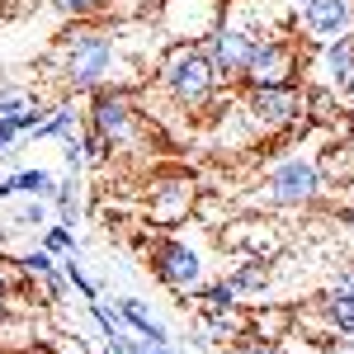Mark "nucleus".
Returning <instances> with one entry per match:
<instances>
[{
	"mask_svg": "<svg viewBox=\"0 0 354 354\" xmlns=\"http://www.w3.org/2000/svg\"><path fill=\"white\" fill-rule=\"evenodd\" d=\"M33 100H38L33 90H24V85H15V81H0V123H15ZM15 128H19V123H15Z\"/></svg>",
	"mask_w": 354,
	"mask_h": 354,
	"instance_id": "21",
	"label": "nucleus"
},
{
	"mask_svg": "<svg viewBox=\"0 0 354 354\" xmlns=\"http://www.w3.org/2000/svg\"><path fill=\"white\" fill-rule=\"evenodd\" d=\"M222 245L236 255V260H274L279 250H283V232H279V222L270 218H241V222H227V232H222Z\"/></svg>",
	"mask_w": 354,
	"mask_h": 354,
	"instance_id": "10",
	"label": "nucleus"
},
{
	"mask_svg": "<svg viewBox=\"0 0 354 354\" xmlns=\"http://www.w3.org/2000/svg\"><path fill=\"white\" fill-rule=\"evenodd\" d=\"M288 326H293V312H283V307H270V312L250 317V330L265 335V340H288Z\"/></svg>",
	"mask_w": 354,
	"mask_h": 354,
	"instance_id": "22",
	"label": "nucleus"
},
{
	"mask_svg": "<svg viewBox=\"0 0 354 354\" xmlns=\"http://www.w3.org/2000/svg\"><path fill=\"white\" fill-rule=\"evenodd\" d=\"M0 322H10V302H0Z\"/></svg>",
	"mask_w": 354,
	"mask_h": 354,
	"instance_id": "36",
	"label": "nucleus"
},
{
	"mask_svg": "<svg viewBox=\"0 0 354 354\" xmlns=\"http://www.w3.org/2000/svg\"><path fill=\"white\" fill-rule=\"evenodd\" d=\"M104 354H113V350H104Z\"/></svg>",
	"mask_w": 354,
	"mask_h": 354,
	"instance_id": "38",
	"label": "nucleus"
},
{
	"mask_svg": "<svg viewBox=\"0 0 354 354\" xmlns=\"http://www.w3.org/2000/svg\"><path fill=\"white\" fill-rule=\"evenodd\" d=\"M62 161H66V175H81V170H85L81 137H76V142H62Z\"/></svg>",
	"mask_w": 354,
	"mask_h": 354,
	"instance_id": "32",
	"label": "nucleus"
},
{
	"mask_svg": "<svg viewBox=\"0 0 354 354\" xmlns=\"http://www.w3.org/2000/svg\"><path fill=\"white\" fill-rule=\"evenodd\" d=\"M227 354H288V345H283V340H265V335H255V330H245V335H236V340L227 345Z\"/></svg>",
	"mask_w": 354,
	"mask_h": 354,
	"instance_id": "29",
	"label": "nucleus"
},
{
	"mask_svg": "<svg viewBox=\"0 0 354 354\" xmlns=\"http://www.w3.org/2000/svg\"><path fill=\"white\" fill-rule=\"evenodd\" d=\"M250 330V312L236 307H203V322H198V340L194 345H232L236 335Z\"/></svg>",
	"mask_w": 354,
	"mask_h": 354,
	"instance_id": "14",
	"label": "nucleus"
},
{
	"mask_svg": "<svg viewBox=\"0 0 354 354\" xmlns=\"http://www.w3.org/2000/svg\"><path fill=\"white\" fill-rule=\"evenodd\" d=\"M118 317H123V326L133 330L137 340H151V345H175V335L165 330V322H156V317H151V312H147L137 298H123V302H118Z\"/></svg>",
	"mask_w": 354,
	"mask_h": 354,
	"instance_id": "16",
	"label": "nucleus"
},
{
	"mask_svg": "<svg viewBox=\"0 0 354 354\" xmlns=\"http://www.w3.org/2000/svg\"><path fill=\"white\" fill-rule=\"evenodd\" d=\"M330 293H345V298H354V270H340V274H335Z\"/></svg>",
	"mask_w": 354,
	"mask_h": 354,
	"instance_id": "33",
	"label": "nucleus"
},
{
	"mask_svg": "<svg viewBox=\"0 0 354 354\" xmlns=\"http://www.w3.org/2000/svg\"><path fill=\"white\" fill-rule=\"evenodd\" d=\"M279 24H288V19H279V10H274L270 0H222L218 28H213L198 48L213 62V71H218V81L227 85V90L241 81L245 62H250V48Z\"/></svg>",
	"mask_w": 354,
	"mask_h": 354,
	"instance_id": "2",
	"label": "nucleus"
},
{
	"mask_svg": "<svg viewBox=\"0 0 354 354\" xmlns=\"http://www.w3.org/2000/svg\"><path fill=\"white\" fill-rule=\"evenodd\" d=\"M57 15H71V19H95L109 10V0H48Z\"/></svg>",
	"mask_w": 354,
	"mask_h": 354,
	"instance_id": "30",
	"label": "nucleus"
},
{
	"mask_svg": "<svg viewBox=\"0 0 354 354\" xmlns=\"http://www.w3.org/2000/svg\"><path fill=\"white\" fill-rule=\"evenodd\" d=\"M81 151H85V170H90V165L100 170V165L113 161V142L100 133V128H90V123H85V133H81Z\"/></svg>",
	"mask_w": 354,
	"mask_h": 354,
	"instance_id": "24",
	"label": "nucleus"
},
{
	"mask_svg": "<svg viewBox=\"0 0 354 354\" xmlns=\"http://www.w3.org/2000/svg\"><path fill=\"white\" fill-rule=\"evenodd\" d=\"M38 245H43V250H53L57 260H62V255H71V250H81V245H76V227H66V222H53V227H43Z\"/></svg>",
	"mask_w": 354,
	"mask_h": 354,
	"instance_id": "27",
	"label": "nucleus"
},
{
	"mask_svg": "<svg viewBox=\"0 0 354 354\" xmlns=\"http://www.w3.org/2000/svg\"><path fill=\"white\" fill-rule=\"evenodd\" d=\"M113 354H180L175 345H151V340H137V335H118V340H109Z\"/></svg>",
	"mask_w": 354,
	"mask_h": 354,
	"instance_id": "31",
	"label": "nucleus"
},
{
	"mask_svg": "<svg viewBox=\"0 0 354 354\" xmlns=\"http://www.w3.org/2000/svg\"><path fill=\"white\" fill-rule=\"evenodd\" d=\"M15 194L53 203V194H57V175H53V170H43V165H19V170H15Z\"/></svg>",
	"mask_w": 354,
	"mask_h": 354,
	"instance_id": "19",
	"label": "nucleus"
},
{
	"mask_svg": "<svg viewBox=\"0 0 354 354\" xmlns=\"http://www.w3.org/2000/svg\"><path fill=\"white\" fill-rule=\"evenodd\" d=\"M24 354H53V350H48V345H43V350H38V345H28V350Z\"/></svg>",
	"mask_w": 354,
	"mask_h": 354,
	"instance_id": "35",
	"label": "nucleus"
},
{
	"mask_svg": "<svg viewBox=\"0 0 354 354\" xmlns=\"http://www.w3.org/2000/svg\"><path fill=\"white\" fill-rule=\"evenodd\" d=\"M62 274H66V283H71V288H76V293H81L85 302H95V298H100V288H95V279H90V274L81 270V250H71V255H62Z\"/></svg>",
	"mask_w": 354,
	"mask_h": 354,
	"instance_id": "25",
	"label": "nucleus"
},
{
	"mask_svg": "<svg viewBox=\"0 0 354 354\" xmlns=\"http://www.w3.org/2000/svg\"><path fill=\"white\" fill-rule=\"evenodd\" d=\"M241 113L255 137H283L307 128V90L302 85H265L241 90Z\"/></svg>",
	"mask_w": 354,
	"mask_h": 354,
	"instance_id": "7",
	"label": "nucleus"
},
{
	"mask_svg": "<svg viewBox=\"0 0 354 354\" xmlns=\"http://www.w3.org/2000/svg\"><path fill=\"white\" fill-rule=\"evenodd\" d=\"M194 302H198V307H236L241 293L232 288V279H227V274H213V279L198 288V298H194Z\"/></svg>",
	"mask_w": 354,
	"mask_h": 354,
	"instance_id": "23",
	"label": "nucleus"
},
{
	"mask_svg": "<svg viewBox=\"0 0 354 354\" xmlns=\"http://www.w3.org/2000/svg\"><path fill=\"white\" fill-rule=\"evenodd\" d=\"M288 5H293V15H298V10H302V5H307V0H288Z\"/></svg>",
	"mask_w": 354,
	"mask_h": 354,
	"instance_id": "37",
	"label": "nucleus"
},
{
	"mask_svg": "<svg viewBox=\"0 0 354 354\" xmlns=\"http://www.w3.org/2000/svg\"><path fill=\"white\" fill-rule=\"evenodd\" d=\"M326 194V175L317 156H283L265 170V180L255 185L250 208H270V213H293V208H312Z\"/></svg>",
	"mask_w": 354,
	"mask_h": 354,
	"instance_id": "5",
	"label": "nucleus"
},
{
	"mask_svg": "<svg viewBox=\"0 0 354 354\" xmlns=\"http://www.w3.org/2000/svg\"><path fill=\"white\" fill-rule=\"evenodd\" d=\"M85 123L90 128H100V133L113 142V151L118 147H137L142 142V123H147V113L137 109L133 90H95V95H85Z\"/></svg>",
	"mask_w": 354,
	"mask_h": 354,
	"instance_id": "8",
	"label": "nucleus"
},
{
	"mask_svg": "<svg viewBox=\"0 0 354 354\" xmlns=\"http://www.w3.org/2000/svg\"><path fill=\"white\" fill-rule=\"evenodd\" d=\"M317 71H322L326 95L350 100V95H354V33L330 38V43H322V48H317Z\"/></svg>",
	"mask_w": 354,
	"mask_h": 354,
	"instance_id": "12",
	"label": "nucleus"
},
{
	"mask_svg": "<svg viewBox=\"0 0 354 354\" xmlns=\"http://www.w3.org/2000/svg\"><path fill=\"white\" fill-rule=\"evenodd\" d=\"M227 279H232V288H236L241 298H250V293H265V288H270L274 265H270V260H250V255H245V260L227 274Z\"/></svg>",
	"mask_w": 354,
	"mask_h": 354,
	"instance_id": "18",
	"label": "nucleus"
},
{
	"mask_svg": "<svg viewBox=\"0 0 354 354\" xmlns=\"http://www.w3.org/2000/svg\"><path fill=\"white\" fill-rule=\"evenodd\" d=\"M85 312L95 317V326L104 330V340H118V335H133V330L123 326V317H118V307H104V302L95 298V302H85Z\"/></svg>",
	"mask_w": 354,
	"mask_h": 354,
	"instance_id": "28",
	"label": "nucleus"
},
{
	"mask_svg": "<svg viewBox=\"0 0 354 354\" xmlns=\"http://www.w3.org/2000/svg\"><path fill=\"white\" fill-rule=\"evenodd\" d=\"M53 213H57V222H66V227H76V222L85 218L81 175H66V180H57V194H53Z\"/></svg>",
	"mask_w": 354,
	"mask_h": 354,
	"instance_id": "17",
	"label": "nucleus"
},
{
	"mask_svg": "<svg viewBox=\"0 0 354 354\" xmlns=\"http://www.w3.org/2000/svg\"><path fill=\"white\" fill-rule=\"evenodd\" d=\"M241 90H265V85H302V43L293 24L270 28L255 48H250V62L241 71Z\"/></svg>",
	"mask_w": 354,
	"mask_h": 354,
	"instance_id": "6",
	"label": "nucleus"
},
{
	"mask_svg": "<svg viewBox=\"0 0 354 354\" xmlns=\"http://www.w3.org/2000/svg\"><path fill=\"white\" fill-rule=\"evenodd\" d=\"M0 302H10V260L0 255Z\"/></svg>",
	"mask_w": 354,
	"mask_h": 354,
	"instance_id": "34",
	"label": "nucleus"
},
{
	"mask_svg": "<svg viewBox=\"0 0 354 354\" xmlns=\"http://www.w3.org/2000/svg\"><path fill=\"white\" fill-rule=\"evenodd\" d=\"M298 33H307L312 48L354 33V0H307L298 10Z\"/></svg>",
	"mask_w": 354,
	"mask_h": 354,
	"instance_id": "9",
	"label": "nucleus"
},
{
	"mask_svg": "<svg viewBox=\"0 0 354 354\" xmlns=\"http://www.w3.org/2000/svg\"><path fill=\"white\" fill-rule=\"evenodd\" d=\"M322 317H326L330 335H354V298H345V293H326V298H322Z\"/></svg>",
	"mask_w": 354,
	"mask_h": 354,
	"instance_id": "20",
	"label": "nucleus"
},
{
	"mask_svg": "<svg viewBox=\"0 0 354 354\" xmlns=\"http://www.w3.org/2000/svg\"><path fill=\"white\" fill-rule=\"evenodd\" d=\"M194 198H198V189H194L189 180H180V175L156 180V185H151V198H147V222L161 227V232L185 227V222L194 218Z\"/></svg>",
	"mask_w": 354,
	"mask_h": 354,
	"instance_id": "11",
	"label": "nucleus"
},
{
	"mask_svg": "<svg viewBox=\"0 0 354 354\" xmlns=\"http://www.w3.org/2000/svg\"><path fill=\"white\" fill-rule=\"evenodd\" d=\"M147 265L156 274V283L170 288L180 302L198 298V288L213 279V236L198 222L189 232H161L156 241H147Z\"/></svg>",
	"mask_w": 354,
	"mask_h": 354,
	"instance_id": "3",
	"label": "nucleus"
},
{
	"mask_svg": "<svg viewBox=\"0 0 354 354\" xmlns=\"http://www.w3.org/2000/svg\"><path fill=\"white\" fill-rule=\"evenodd\" d=\"M10 265L19 274H28L33 283H43V302H62L66 298V274H62V260H57L53 250H43V245H28V250H19V255H5Z\"/></svg>",
	"mask_w": 354,
	"mask_h": 354,
	"instance_id": "13",
	"label": "nucleus"
},
{
	"mask_svg": "<svg viewBox=\"0 0 354 354\" xmlns=\"http://www.w3.org/2000/svg\"><path fill=\"white\" fill-rule=\"evenodd\" d=\"M53 71L66 95H95V90H137L142 81V57H133L128 38L118 28H104V24H90V19H76L71 33H62L53 53Z\"/></svg>",
	"mask_w": 354,
	"mask_h": 354,
	"instance_id": "1",
	"label": "nucleus"
},
{
	"mask_svg": "<svg viewBox=\"0 0 354 354\" xmlns=\"http://www.w3.org/2000/svg\"><path fill=\"white\" fill-rule=\"evenodd\" d=\"M151 81H156V90H161V95L180 113L218 109L222 90H227V85L218 81L213 62L203 57V48H198V43H165V53L156 57Z\"/></svg>",
	"mask_w": 354,
	"mask_h": 354,
	"instance_id": "4",
	"label": "nucleus"
},
{
	"mask_svg": "<svg viewBox=\"0 0 354 354\" xmlns=\"http://www.w3.org/2000/svg\"><path fill=\"white\" fill-rule=\"evenodd\" d=\"M48 208H53V203H43V198H24V203L15 208V218H10V232H38V227L48 222Z\"/></svg>",
	"mask_w": 354,
	"mask_h": 354,
	"instance_id": "26",
	"label": "nucleus"
},
{
	"mask_svg": "<svg viewBox=\"0 0 354 354\" xmlns=\"http://www.w3.org/2000/svg\"><path fill=\"white\" fill-rule=\"evenodd\" d=\"M81 133H85V109L76 104V95H62L57 104H48L43 137H53V142H76Z\"/></svg>",
	"mask_w": 354,
	"mask_h": 354,
	"instance_id": "15",
	"label": "nucleus"
}]
</instances>
